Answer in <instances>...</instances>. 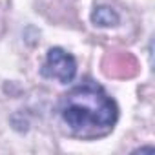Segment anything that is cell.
I'll use <instances>...</instances> for the list:
<instances>
[{
    "label": "cell",
    "mask_w": 155,
    "mask_h": 155,
    "mask_svg": "<svg viewBox=\"0 0 155 155\" xmlns=\"http://www.w3.org/2000/svg\"><path fill=\"white\" fill-rule=\"evenodd\" d=\"M58 115L73 135L95 139L113 130L119 119V108L102 86L84 81L60 97Z\"/></svg>",
    "instance_id": "obj_1"
},
{
    "label": "cell",
    "mask_w": 155,
    "mask_h": 155,
    "mask_svg": "<svg viewBox=\"0 0 155 155\" xmlns=\"http://www.w3.org/2000/svg\"><path fill=\"white\" fill-rule=\"evenodd\" d=\"M108 60L111 62V68H106L108 75H115V77H130L135 73L137 62L130 53H120V55H111L108 57Z\"/></svg>",
    "instance_id": "obj_3"
},
{
    "label": "cell",
    "mask_w": 155,
    "mask_h": 155,
    "mask_svg": "<svg viewBox=\"0 0 155 155\" xmlns=\"http://www.w3.org/2000/svg\"><path fill=\"white\" fill-rule=\"evenodd\" d=\"M120 20L119 13L110 8V6H99L95 8V11L91 13V22L95 26H101V28H111V26H117Z\"/></svg>",
    "instance_id": "obj_4"
},
{
    "label": "cell",
    "mask_w": 155,
    "mask_h": 155,
    "mask_svg": "<svg viewBox=\"0 0 155 155\" xmlns=\"http://www.w3.org/2000/svg\"><path fill=\"white\" fill-rule=\"evenodd\" d=\"M40 73L46 79L58 81L60 84H69L77 75V62L73 55L64 51L62 48H51L46 55Z\"/></svg>",
    "instance_id": "obj_2"
}]
</instances>
